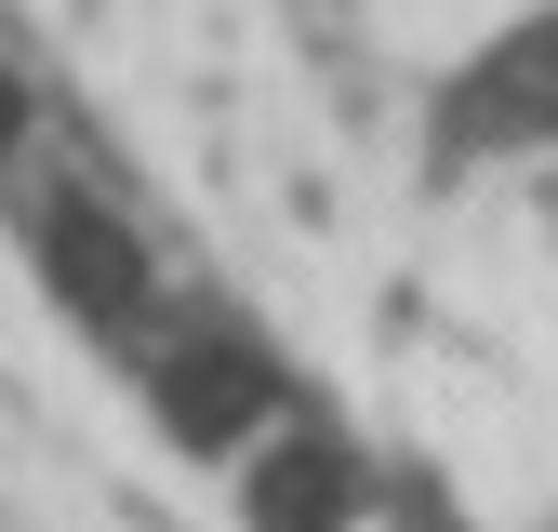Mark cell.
<instances>
[{
	"label": "cell",
	"instance_id": "6da1fadb",
	"mask_svg": "<svg viewBox=\"0 0 558 532\" xmlns=\"http://www.w3.org/2000/svg\"><path fill=\"white\" fill-rule=\"evenodd\" d=\"M0 319L173 532H558V0H0Z\"/></svg>",
	"mask_w": 558,
	"mask_h": 532
}]
</instances>
